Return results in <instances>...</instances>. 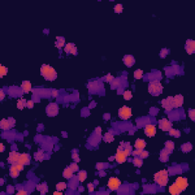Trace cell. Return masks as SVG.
Returning <instances> with one entry per match:
<instances>
[{
	"instance_id": "cell-45",
	"label": "cell",
	"mask_w": 195,
	"mask_h": 195,
	"mask_svg": "<svg viewBox=\"0 0 195 195\" xmlns=\"http://www.w3.org/2000/svg\"><path fill=\"white\" fill-rule=\"evenodd\" d=\"M142 151H143V149H136V150H134V151H133V152H132V154H133V155H140L141 154Z\"/></svg>"
},
{
	"instance_id": "cell-35",
	"label": "cell",
	"mask_w": 195,
	"mask_h": 195,
	"mask_svg": "<svg viewBox=\"0 0 195 195\" xmlns=\"http://www.w3.org/2000/svg\"><path fill=\"white\" fill-rule=\"evenodd\" d=\"M66 187H67V185H66V184L65 182H60V183H58V184H56V190H60V191L63 190H64V189H66Z\"/></svg>"
},
{
	"instance_id": "cell-52",
	"label": "cell",
	"mask_w": 195,
	"mask_h": 195,
	"mask_svg": "<svg viewBox=\"0 0 195 195\" xmlns=\"http://www.w3.org/2000/svg\"><path fill=\"white\" fill-rule=\"evenodd\" d=\"M27 194H28V192L24 190H22V189L19 190L18 191V193H17V195H27Z\"/></svg>"
},
{
	"instance_id": "cell-8",
	"label": "cell",
	"mask_w": 195,
	"mask_h": 195,
	"mask_svg": "<svg viewBox=\"0 0 195 195\" xmlns=\"http://www.w3.org/2000/svg\"><path fill=\"white\" fill-rule=\"evenodd\" d=\"M159 128L163 131H168L171 128L172 124L166 118H162L159 121Z\"/></svg>"
},
{
	"instance_id": "cell-43",
	"label": "cell",
	"mask_w": 195,
	"mask_h": 195,
	"mask_svg": "<svg viewBox=\"0 0 195 195\" xmlns=\"http://www.w3.org/2000/svg\"><path fill=\"white\" fill-rule=\"evenodd\" d=\"M12 165H14L16 168H17V169L20 171H22L23 169H24V165H22V164H20V163H18V162H15V163H13Z\"/></svg>"
},
{
	"instance_id": "cell-21",
	"label": "cell",
	"mask_w": 195,
	"mask_h": 195,
	"mask_svg": "<svg viewBox=\"0 0 195 195\" xmlns=\"http://www.w3.org/2000/svg\"><path fill=\"white\" fill-rule=\"evenodd\" d=\"M22 88L25 93H28L31 89V84L29 81H23L22 84Z\"/></svg>"
},
{
	"instance_id": "cell-42",
	"label": "cell",
	"mask_w": 195,
	"mask_h": 195,
	"mask_svg": "<svg viewBox=\"0 0 195 195\" xmlns=\"http://www.w3.org/2000/svg\"><path fill=\"white\" fill-rule=\"evenodd\" d=\"M72 159H73L75 162H80V159H79V154H78L77 152H73V153L72 154Z\"/></svg>"
},
{
	"instance_id": "cell-24",
	"label": "cell",
	"mask_w": 195,
	"mask_h": 195,
	"mask_svg": "<svg viewBox=\"0 0 195 195\" xmlns=\"http://www.w3.org/2000/svg\"><path fill=\"white\" fill-rule=\"evenodd\" d=\"M56 47L57 48H60L65 44V39L63 37H56V41L55 42Z\"/></svg>"
},
{
	"instance_id": "cell-15",
	"label": "cell",
	"mask_w": 195,
	"mask_h": 195,
	"mask_svg": "<svg viewBox=\"0 0 195 195\" xmlns=\"http://www.w3.org/2000/svg\"><path fill=\"white\" fill-rule=\"evenodd\" d=\"M20 155H21L20 153H18V152H15V151L11 152L9 153V159H8L9 162V163H12V164L17 162L18 160V158H19Z\"/></svg>"
},
{
	"instance_id": "cell-14",
	"label": "cell",
	"mask_w": 195,
	"mask_h": 195,
	"mask_svg": "<svg viewBox=\"0 0 195 195\" xmlns=\"http://www.w3.org/2000/svg\"><path fill=\"white\" fill-rule=\"evenodd\" d=\"M184 102V97L181 94H178L173 97V105L174 108H179L182 106Z\"/></svg>"
},
{
	"instance_id": "cell-59",
	"label": "cell",
	"mask_w": 195,
	"mask_h": 195,
	"mask_svg": "<svg viewBox=\"0 0 195 195\" xmlns=\"http://www.w3.org/2000/svg\"><path fill=\"white\" fill-rule=\"evenodd\" d=\"M53 194H54V195H56V194H60V195H62L63 193H62V192H61L60 190H59V191H55V192H53Z\"/></svg>"
},
{
	"instance_id": "cell-12",
	"label": "cell",
	"mask_w": 195,
	"mask_h": 195,
	"mask_svg": "<svg viewBox=\"0 0 195 195\" xmlns=\"http://www.w3.org/2000/svg\"><path fill=\"white\" fill-rule=\"evenodd\" d=\"M114 158H115L116 161H117L118 163H123V162H124L126 161V159H126L127 156H126L125 154L124 153V151H123L122 149H121L120 148L118 149L117 153H116Z\"/></svg>"
},
{
	"instance_id": "cell-30",
	"label": "cell",
	"mask_w": 195,
	"mask_h": 195,
	"mask_svg": "<svg viewBox=\"0 0 195 195\" xmlns=\"http://www.w3.org/2000/svg\"><path fill=\"white\" fill-rule=\"evenodd\" d=\"M44 152L42 150H39L37 152L34 154V158L36 161H42L44 159Z\"/></svg>"
},
{
	"instance_id": "cell-33",
	"label": "cell",
	"mask_w": 195,
	"mask_h": 195,
	"mask_svg": "<svg viewBox=\"0 0 195 195\" xmlns=\"http://www.w3.org/2000/svg\"><path fill=\"white\" fill-rule=\"evenodd\" d=\"M143 71L142 69H136L134 73H133V75L134 77L136 79H140L143 77Z\"/></svg>"
},
{
	"instance_id": "cell-20",
	"label": "cell",
	"mask_w": 195,
	"mask_h": 195,
	"mask_svg": "<svg viewBox=\"0 0 195 195\" xmlns=\"http://www.w3.org/2000/svg\"><path fill=\"white\" fill-rule=\"evenodd\" d=\"M182 190L175 184V183H174L173 184H171L170 187H169V192L173 194V195H178L179 194Z\"/></svg>"
},
{
	"instance_id": "cell-47",
	"label": "cell",
	"mask_w": 195,
	"mask_h": 195,
	"mask_svg": "<svg viewBox=\"0 0 195 195\" xmlns=\"http://www.w3.org/2000/svg\"><path fill=\"white\" fill-rule=\"evenodd\" d=\"M112 86H118V85H120V79H114L112 82Z\"/></svg>"
},
{
	"instance_id": "cell-6",
	"label": "cell",
	"mask_w": 195,
	"mask_h": 195,
	"mask_svg": "<svg viewBox=\"0 0 195 195\" xmlns=\"http://www.w3.org/2000/svg\"><path fill=\"white\" fill-rule=\"evenodd\" d=\"M46 112L49 117H54L59 112V107L56 103H50L47 106Z\"/></svg>"
},
{
	"instance_id": "cell-17",
	"label": "cell",
	"mask_w": 195,
	"mask_h": 195,
	"mask_svg": "<svg viewBox=\"0 0 195 195\" xmlns=\"http://www.w3.org/2000/svg\"><path fill=\"white\" fill-rule=\"evenodd\" d=\"M17 162H18V163H20V164H22V165H28L29 162H30L29 155H28V154H26V153L21 154Z\"/></svg>"
},
{
	"instance_id": "cell-22",
	"label": "cell",
	"mask_w": 195,
	"mask_h": 195,
	"mask_svg": "<svg viewBox=\"0 0 195 195\" xmlns=\"http://www.w3.org/2000/svg\"><path fill=\"white\" fill-rule=\"evenodd\" d=\"M9 171H10V175L12 176V178H16L17 177H18V175H19V171L17 169V168H16L14 165H12L10 167Z\"/></svg>"
},
{
	"instance_id": "cell-18",
	"label": "cell",
	"mask_w": 195,
	"mask_h": 195,
	"mask_svg": "<svg viewBox=\"0 0 195 195\" xmlns=\"http://www.w3.org/2000/svg\"><path fill=\"white\" fill-rule=\"evenodd\" d=\"M124 63L127 66H131L135 63V59L132 55H126L124 57Z\"/></svg>"
},
{
	"instance_id": "cell-25",
	"label": "cell",
	"mask_w": 195,
	"mask_h": 195,
	"mask_svg": "<svg viewBox=\"0 0 195 195\" xmlns=\"http://www.w3.org/2000/svg\"><path fill=\"white\" fill-rule=\"evenodd\" d=\"M72 170L70 168V167H66L63 171V177L65 178H70L72 176Z\"/></svg>"
},
{
	"instance_id": "cell-41",
	"label": "cell",
	"mask_w": 195,
	"mask_h": 195,
	"mask_svg": "<svg viewBox=\"0 0 195 195\" xmlns=\"http://www.w3.org/2000/svg\"><path fill=\"white\" fill-rule=\"evenodd\" d=\"M69 167H70V168L72 170V171H77L79 170V166H78V165H77L76 162H72V163H71L70 165H69Z\"/></svg>"
},
{
	"instance_id": "cell-56",
	"label": "cell",
	"mask_w": 195,
	"mask_h": 195,
	"mask_svg": "<svg viewBox=\"0 0 195 195\" xmlns=\"http://www.w3.org/2000/svg\"><path fill=\"white\" fill-rule=\"evenodd\" d=\"M4 97H5L4 91L3 90H1V91H0V100H3Z\"/></svg>"
},
{
	"instance_id": "cell-4",
	"label": "cell",
	"mask_w": 195,
	"mask_h": 195,
	"mask_svg": "<svg viewBox=\"0 0 195 195\" xmlns=\"http://www.w3.org/2000/svg\"><path fill=\"white\" fill-rule=\"evenodd\" d=\"M15 124V120L12 118H9L6 119H3L0 122V127L3 130H9L13 127Z\"/></svg>"
},
{
	"instance_id": "cell-26",
	"label": "cell",
	"mask_w": 195,
	"mask_h": 195,
	"mask_svg": "<svg viewBox=\"0 0 195 195\" xmlns=\"http://www.w3.org/2000/svg\"><path fill=\"white\" fill-rule=\"evenodd\" d=\"M192 147L193 146H192L190 143H184L181 146V150L184 152H190L192 149Z\"/></svg>"
},
{
	"instance_id": "cell-16",
	"label": "cell",
	"mask_w": 195,
	"mask_h": 195,
	"mask_svg": "<svg viewBox=\"0 0 195 195\" xmlns=\"http://www.w3.org/2000/svg\"><path fill=\"white\" fill-rule=\"evenodd\" d=\"M171 152L169 151L167 149H163L162 150H161L160 152V161L162 162H166L168 161V155L171 153Z\"/></svg>"
},
{
	"instance_id": "cell-29",
	"label": "cell",
	"mask_w": 195,
	"mask_h": 195,
	"mask_svg": "<svg viewBox=\"0 0 195 195\" xmlns=\"http://www.w3.org/2000/svg\"><path fill=\"white\" fill-rule=\"evenodd\" d=\"M168 131H169L170 136H174V137H179L181 136V132L178 130L171 128Z\"/></svg>"
},
{
	"instance_id": "cell-5",
	"label": "cell",
	"mask_w": 195,
	"mask_h": 195,
	"mask_svg": "<svg viewBox=\"0 0 195 195\" xmlns=\"http://www.w3.org/2000/svg\"><path fill=\"white\" fill-rule=\"evenodd\" d=\"M118 114L119 117L123 119V120H127L128 118H130L132 115V111H131V108L127 106H124L121 108L119 109L118 111Z\"/></svg>"
},
{
	"instance_id": "cell-53",
	"label": "cell",
	"mask_w": 195,
	"mask_h": 195,
	"mask_svg": "<svg viewBox=\"0 0 195 195\" xmlns=\"http://www.w3.org/2000/svg\"><path fill=\"white\" fill-rule=\"evenodd\" d=\"M95 133H96L97 135H99V136H101V135H102V128H101L100 127H97L95 129Z\"/></svg>"
},
{
	"instance_id": "cell-27",
	"label": "cell",
	"mask_w": 195,
	"mask_h": 195,
	"mask_svg": "<svg viewBox=\"0 0 195 195\" xmlns=\"http://www.w3.org/2000/svg\"><path fill=\"white\" fill-rule=\"evenodd\" d=\"M77 177H78L79 181H84L86 179V178H87V172H86L85 171H84V170L80 171L78 173Z\"/></svg>"
},
{
	"instance_id": "cell-11",
	"label": "cell",
	"mask_w": 195,
	"mask_h": 195,
	"mask_svg": "<svg viewBox=\"0 0 195 195\" xmlns=\"http://www.w3.org/2000/svg\"><path fill=\"white\" fill-rule=\"evenodd\" d=\"M145 134L149 136V137H152L154 136L155 135L156 133V128L155 126L152 125V124H147L145 127Z\"/></svg>"
},
{
	"instance_id": "cell-40",
	"label": "cell",
	"mask_w": 195,
	"mask_h": 195,
	"mask_svg": "<svg viewBox=\"0 0 195 195\" xmlns=\"http://www.w3.org/2000/svg\"><path fill=\"white\" fill-rule=\"evenodd\" d=\"M188 114H189V118H190L191 121H195V110L191 109L188 111Z\"/></svg>"
},
{
	"instance_id": "cell-57",
	"label": "cell",
	"mask_w": 195,
	"mask_h": 195,
	"mask_svg": "<svg viewBox=\"0 0 195 195\" xmlns=\"http://www.w3.org/2000/svg\"><path fill=\"white\" fill-rule=\"evenodd\" d=\"M57 94H58V91L56 89H53L52 90V95L53 97H56V96H57Z\"/></svg>"
},
{
	"instance_id": "cell-50",
	"label": "cell",
	"mask_w": 195,
	"mask_h": 195,
	"mask_svg": "<svg viewBox=\"0 0 195 195\" xmlns=\"http://www.w3.org/2000/svg\"><path fill=\"white\" fill-rule=\"evenodd\" d=\"M26 106L28 108H32L34 107V102L33 101H28L27 102V104H26Z\"/></svg>"
},
{
	"instance_id": "cell-44",
	"label": "cell",
	"mask_w": 195,
	"mask_h": 195,
	"mask_svg": "<svg viewBox=\"0 0 195 195\" xmlns=\"http://www.w3.org/2000/svg\"><path fill=\"white\" fill-rule=\"evenodd\" d=\"M168 53V50L167 49H162L161 50V52H160V56L162 58H164V57H165L167 56Z\"/></svg>"
},
{
	"instance_id": "cell-10",
	"label": "cell",
	"mask_w": 195,
	"mask_h": 195,
	"mask_svg": "<svg viewBox=\"0 0 195 195\" xmlns=\"http://www.w3.org/2000/svg\"><path fill=\"white\" fill-rule=\"evenodd\" d=\"M175 184L183 191L188 186V183H187V179L186 178H183V177H178L176 181H175Z\"/></svg>"
},
{
	"instance_id": "cell-37",
	"label": "cell",
	"mask_w": 195,
	"mask_h": 195,
	"mask_svg": "<svg viewBox=\"0 0 195 195\" xmlns=\"http://www.w3.org/2000/svg\"><path fill=\"white\" fill-rule=\"evenodd\" d=\"M8 72V69L6 67V66H0V76L3 77V75H6Z\"/></svg>"
},
{
	"instance_id": "cell-39",
	"label": "cell",
	"mask_w": 195,
	"mask_h": 195,
	"mask_svg": "<svg viewBox=\"0 0 195 195\" xmlns=\"http://www.w3.org/2000/svg\"><path fill=\"white\" fill-rule=\"evenodd\" d=\"M74 46H75V45H74L73 44H72V43H69V44H67L66 45L64 50L68 53H69V52H70V50H72V48Z\"/></svg>"
},
{
	"instance_id": "cell-38",
	"label": "cell",
	"mask_w": 195,
	"mask_h": 195,
	"mask_svg": "<svg viewBox=\"0 0 195 195\" xmlns=\"http://www.w3.org/2000/svg\"><path fill=\"white\" fill-rule=\"evenodd\" d=\"M114 12H115L116 13H121V12H122V11H123V6H122L121 4H117V5L114 6Z\"/></svg>"
},
{
	"instance_id": "cell-46",
	"label": "cell",
	"mask_w": 195,
	"mask_h": 195,
	"mask_svg": "<svg viewBox=\"0 0 195 195\" xmlns=\"http://www.w3.org/2000/svg\"><path fill=\"white\" fill-rule=\"evenodd\" d=\"M140 155V157L142 158V159H144V158H146V157H148V155H149V152H147V151H142V152H141V154Z\"/></svg>"
},
{
	"instance_id": "cell-13",
	"label": "cell",
	"mask_w": 195,
	"mask_h": 195,
	"mask_svg": "<svg viewBox=\"0 0 195 195\" xmlns=\"http://www.w3.org/2000/svg\"><path fill=\"white\" fill-rule=\"evenodd\" d=\"M185 49L187 53L191 54L195 50V41L193 40H187L186 41V46Z\"/></svg>"
},
{
	"instance_id": "cell-58",
	"label": "cell",
	"mask_w": 195,
	"mask_h": 195,
	"mask_svg": "<svg viewBox=\"0 0 195 195\" xmlns=\"http://www.w3.org/2000/svg\"><path fill=\"white\" fill-rule=\"evenodd\" d=\"M4 149H5V146L3 143H1L0 144V152H3Z\"/></svg>"
},
{
	"instance_id": "cell-49",
	"label": "cell",
	"mask_w": 195,
	"mask_h": 195,
	"mask_svg": "<svg viewBox=\"0 0 195 195\" xmlns=\"http://www.w3.org/2000/svg\"><path fill=\"white\" fill-rule=\"evenodd\" d=\"M114 79V76L113 75H111V74H108L107 75H106V80H107V82H112L113 80Z\"/></svg>"
},
{
	"instance_id": "cell-2",
	"label": "cell",
	"mask_w": 195,
	"mask_h": 195,
	"mask_svg": "<svg viewBox=\"0 0 195 195\" xmlns=\"http://www.w3.org/2000/svg\"><path fill=\"white\" fill-rule=\"evenodd\" d=\"M154 180L160 186H165L168 181V172L166 170H161L154 174Z\"/></svg>"
},
{
	"instance_id": "cell-54",
	"label": "cell",
	"mask_w": 195,
	"mask_h": 195,
	"mask_svg": "<svg viewBox=\"0 0 195 195\" xmlns=\"http://www.w3.org/2000/svg\"><path fill=\"white\" fill-rule=\"evenodd\" d=\"M70 53H72V54H73V55H75L76 53H77V48H76V47L75 46H74L72 48V50H70V52H69Z\"/></svg>"
},
{
	"instance_id": "cell-51",
	"label": "cell",
	"mask_w": 195,
	"mask_h": 195,
	"mask_svg": "<svg viewBox=\"0 0 195 195\" xmlns=\"http://www.w3.org/2000/svg\"><path fill=\"white\" fill-rule=\"evenodd\" d=\"M88 191L89 192H92L94 190V184L92 183H89L88 184Z\"/></svg>"
},
{
	"instance_id": "cell-23",
	"label": "cell",
	"mask_w": 195,
	"mask_h": 195,
	"mask_svg": "<svg viewBox=\"0 0 195 195\" xmlns=\"http://www.w3.org/2000/svg\"><path fill=\"white\" fill-rule=\"evenodd\" d=\"M37 189L41 191V194H44L46 192H47L48 190V187H47V185L46 183H43V184H38L37 186Z\"/></svg>"
},
{
	"instance_id": "cell-55",
	"label": "cell",
	"mask_w": 195,
	"mask_h": 195,
	"mask_svg": "<svg viewBox=\"0 0 195 195\" xmlns=\"http://www.w3.org/2000/svg\"><path fill=\"white\" fill-rule=\"evenodd\" d=\"M14 190H15V189H14V187H13L12 186H9L8 188H7V191H8V193H13Z\"/></svg>"
},
{
	"instance_id": "cell-28",
	"label": "cell",
	"mask_w": 195,
	"mask_h": 195,
	"mask_svg": "<svg viewBox=\"0 0 195 195\" xmlns=\"http://www.w3.org/2000/svg\"><path fill=\"white\" fill-rule=\"evenodd\" d=\"M104 140L105 142L106 143H111V142H113L114 138V136L111 133H106L104 136Z\"/></svg>"
},
{
	"instance_id": "cell-48",
	"label": "cell",
	"mask_w": 195,
	"mask_h": 195,
	"mask_svg": "<svg viewBox=\"0 0 195 195\" xmlns=\"http://www.w3.org/2000/svg\"><path fill=\"white\" fill-rule=\"evenodd\" d=\"M104 168V164L102 162H97L96 164V168L97 170H102Z\"/></svg>"
},
{
	"instance_id": "cell-19",
	"label": "cell",
	"mask_w": 195,
	"mask_h": 195,
	"mask_svg": "<svg viewBox=\"0 0 195 195\" xmlns=\"http://www.w3.org/2000/svg\"><path fill=\"white\" fill-rule=\"evenodd\" d=\"M146 146V143L145 142V140L143 139H137L136 140L134 147L136 149H143Z\"/></svg>"
},
{
	"instance_id": "cell-36",
	"label": "cell",
	"mask_w": 195,
	"mask_h": 195,
	"mask_svg": "<svg viewBox=\"0 0 195 195\" xmlns=\"http://www.w3.org/2000/svg\"><path fill=\"white\" fill-rule=\"evenodd\" d=\"M124 99H125V100H127V101H128V100H130L131 99V97H132V92L130 91H125L124 92Z\"/></svg>"
},
{
	"instance_id": "cell-9",
	"label": "cell",
	"mask_w": 195,
	"mask_h": 195,
	"mask_svg": "<svg viewBox=\"0 0 195 195\" xmlns=\"http://www.w3.org/2000/svg\"><path fill=\"white\" fill-rule=\"evenodd\" d=\"M162 107L167 110V111H171L174 108V105H173V97L171 96H168L167 99H163L162 101Z\"/></svg>"
},
{
	"instance_id": "cell-3",
	"label": "cell",
	"mask_w": 195,
	"mask_h": 195,
	"mask_svg": "<svg viewBox=\"0 0 195 195\" xmlns=\"http://www.w3.org/2000/svg\"><path fill=\"white\" fill-rule=\"evenodd\" d=\"M149 92L153 95H158L162 93L163 87L159 81H152L149 84Z\"/></svg>"
},
{
	"instance_id": "cell-1",
	"label": "cell",
	"mask_w": 195,
	"mask_h": 195,
	"mask_svg": "<svg viewBox=\"0 0 195 195\" xmlns=\"http://www.w3.org/2000/svg\"><path fill=\"white\" fill-rule=\"evenodd\" d=\"M41 74L44 77L46 80H48V81H53L57 77L56 71L50 66L46 65V64L42 65L41 68Z\"/></svg>"
},
{
	"instance_id": "cell-32",
	"label": "cell",
	"mask_w": 195,
	"mask_h": 195,
	"mask_svg": "<svg viewBox=\"0 0 195 195\" xmlns=\"http://www.w3.org/2000/svg\"><path fill=\"white\" fill-rule=\"evenodd\" d=\"M165 149H168L169 151H172L173 149H174V143H173V142H171V141H167V142H165Z\"/></svg>"
},
{
	"instance_id": "cell-34",
	"label": "cell",
	"mask_w": 195,
	"mask_h": 195,
	"mask_svg": "<svg viewBox=\"0 0 195 195\" xmlns=\"http://www.w3.org/2000/svg\"><path fill=\"white\" fill-rule=\"evenodd\" d=\"M133 163L134 164V165L137 166V167H141L143 165V160L138 157H136L133 159Z\"/></svg>"
},
{
	"instance_id": "cell-31",
	"label": "cell",
	"mask_w": 195,
	"mask_h": 195,
	"mask_svg": "<svg viewBox=\"0 0 195 195\" xmlns=\"http://www.w3.org/2000/svg\"><path fill=\"white\" fill-rule=\"evenodd\" d=\"M26 104H27V102H26L25 99H19L17 102V108L22 110L24 108V107L26 106Z\"/></svg>"
},
{
	"instance_id": "cell-7",
	"label": "cell",
	"mask_w": 195,
	"mask_h": 195,
	"mask_svg": "<svg viewBox=\"0 0 195 195\" xmlns=\"http://www.w3.org/2000/svg\"><path fill=\"white\" fill-rule=\"evenodd\" d=\"M121 184V181L118 178H111L108 180V187L112 190H118Z\"/></svg>"
}]
</instances>
